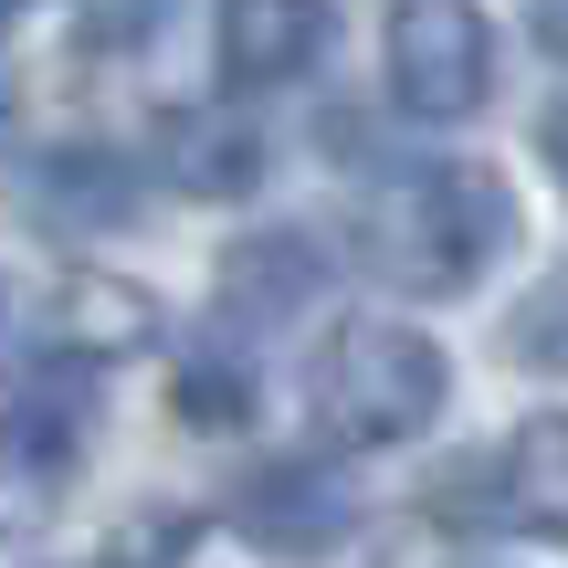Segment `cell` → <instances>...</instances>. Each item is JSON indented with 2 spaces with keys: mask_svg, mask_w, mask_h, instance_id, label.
<instances>
[{
  "mask_svg": "<svg viewBox=\"0 0 568 568\" xmlns=\"http://www.w3.org/2000/svg\"><path fill=\"white\" fill-rule=\"evenodd\" d=\"M0 126H11V63H0Z\"/></svg>",
  "mask_w": 568,
  "mask_h": 568,
  "instance_id": "ac0fdd59",
  "label": "cell"
},
{
  "mask_svg": "<svg viewBox=\"0 0 568 568\" xmlns=\"http://www.w3.org/2000/svg\"><path fill=\"white\" fill-rule=\"evenodd\" d=\"M443 389H453V368H443V347H432L410 316L326 326L316 368H305V410H316V432L347 443V453H379V443L432 432L443 422Z\"/></svg>",
  "mask_w": 568,
  "mask_h": 568,
  "instance_id": "7a4b0ae2",
  "label": "cell"
},
{
  "mask_svg": "<svg viewBox=\"0 0 568 568\" xmlns=\"http://www.w3.org/2000/svg\"><path fill=\"white\" fill-rule=\"evenodd\" d=\"M506 358L516 368H568V264L506 316Z\"/></svg>",
  "mask_w": 568,
  "mask_h": 568,
  "instance_id": "4fadbf2b",
  "label": "cell"
},
{
  "mask_svg": "<svg viewBox=\"0 0 568 568\" xmlns=\"http://www.w3.org/2000/svg\"><path fill=\"white\" fill-rule=\"evenodd\" d=\"M243 537L264 558H326V548H347L358 537V485H347L326 453H295V464H264L243 485Z\"/></svg>",
  "mask_w": 568,
  "mask_h": 568,
  "instance_id": "8992f818",
  "label": "cell"
},
{
  "mask_svg": "<svg viewBox=\"0 0 568 568\" xmlns=\"http://www.w3.org/2000/svg\"><path fill=\"white\" fill-rule=\"evenodd\" d=\"M169 389H180V422L190 432H243L253 422V358H243V347H190Z\"/></svg>",
  "mask_w": 568,
  "mask_h": 568,
  "instance_id": "7c38bea8",
  "label": "cell"
},
{
  "mask_svg": "<svg viewBox=\"0 0 568 568\" xmlns=\"http://www.w3.org/2000/svg\"><path fill=\"white\" fill-rule=\"evenodd\" d=\"M84 474V389L42 379L0 410V537H42Z\"/></svg>",
  "mask_w": 568,
  "mask_h": 568,
  "instance_id": "5b68a950",
  "label": "cell"
},
{
  "mask_svg": "<svg viewBox=\"0 0 568 568\" xmlns=\"http://www.w3.org/2000/svg\"><path fill=\"white\" fill-rule=\"evenodd\" d=\"M495 84V42H485V11L474 0H389V95L400 116H474Z\"/></svg>",
  "mask_w": 568,
  "mask_h": 568,
  "instance_id": "277c9868",
  "label": "cell"
},
{
  "mask_svg": "<svg viewBox=\"0 0 568 568\" xmlns=\"http://www.w3.org/2000/svg\"><path fill=\"white\" fill-rule=\"evenodd\" d=\"M159 180L190 201H243V190H264V126L211 95L159 105Z\"/></svg>",
  "mask_w": 568,
  "mask_h": 568,
  "instance_id": "ba28073f",
  "label": "cell"
},
{
  "mask_svg": "<svg viewBox=\"0 0 568 568\" xmlns=\"http://www.w3.org/2000/svg\"><path fill=\"white\" fill-rule=\"evenodd\" d=\"M316 284H326V264H316L305 232H264V243L222 253V305H232V316H295Z\"/></svg>",
  "mask_w": 568,
  "mask_h": 568,
  "instance_id": "8fae6325",
  "label": "cell"
},
{
  "mask_svg": "<svg viewBox=\"0 0 568 568\" xmlns=\"http://www.w3.org/2000/svg\"><path fill=\"white\" fill-rule=\"evenodd\" d=\"M537 148H548V169H558V180H568V95L548 105V116H537Z\"/></svg>",
  "mask_w": 568,
  "mask_h": 568,
  "instance_id": "e0dca14e",
  "label": "cell"
},
{
  "mask_svg": "<svg viewBox=\"0 0 568 568\" xmlns=\"http://www.w3.org/2000/svg\"><path fill=\"white\" fill-rule=\"evenodd\" d=\"M0 11H21V0H0Z\"/></svg>",
  "mask_w": 568,
  "mask_h": 568,
  "instance_id": "d6986e66",
  "label": "cell"
},
{
  "mask_svg": "<svg viewBox=\"0 0 568 568\" xmlns=\"http://www.w3.org/2000/svg\"><path fill=\"white\" fill-rule=\"evenodd\" d=\"M495 506H506L516 537H548V548H568V410L516 422L506 464H495Z\"/></svg>",
  "mask_w": 568,
  "mask_h": 568,
  "instance_id": "30bf717a",
  "label": "cell"
},
{
  "mask_svg": "<svg viewBox=\"0 0 568 568\" xmlns=\"http://www.w3.org/2000/svg\"><path fill=\"white\" fill-rule=\"evenodd\" d=\"M326 42H337V11L326 0H222V21H211V63H222L232 95L295 84Z\"/></svg>",
  "mask_w": 568,
  "mask_h": 568,
  "instance_id": "52a82bcc",
  "label": "cell"
},
{
  "mask_svg": "<svg viewBox=\"0 0 568 568\" xmlns=\"http://www.w3.org/2000/svg\"><path fill=\"white\" fill-rule=\"evenodd\" d=\"M180 548H190V516H148V527L116 537V568H169Z\"/></svg>",
  "mask_w": 568,
  "mask_h": 568,
  "instance_id": "9a60e30c",
  "label": "cell"
},
{
  "mask_svg": "<svg viewBox=\"0 0 568 568\" xmlns=\"http://www.w3.org/2000/svg\"><path fill=\"white\" fill-rule=\"evenodd\" d=\"M169 21V0H84V42H148Z\"/></svg>",
  "mask_w": 568,
  "mask_h": 568,
  "instance_id": "5bb4252c",
  "label": "cell"
},
{
  "mask_svg": "<svg viewBox=\"0 0 568 568\" xmlns=\"http://www.w3.org/2000/svg\"><path fill=\"white\" fill-rule=\"evenodd\" d=\"M21 211H32L42 232H116V222H138V180H126V159H105V148H53V159H32V180H21Z\"/></svg>",
  "mask_w": 568,
  "mask_h": 568,
  "instance_id": "9c48e42d",
  "label": "cell"
},
{
  "mask_svg": "<svg viewBox=\"0 0 568 568\" xmlns=\"http://www.w3.org/2000/svg\"><path fill=\"white\" fill-rule=\"evenodd\" d=\"M159 337V305L116 274H0V358H63V368H95V358H126V347Z\"/></svg>",
  "mask_w": 568,
  "mask_h": 568,
  "instance_id": "3957f363",
  "label": "cell"
},
{
  "mask_svg": "<svg viewBox=\"0 0 568 568\" xmlns=\"http://www.w3.org/2000/svg\"><path fill=\"white\" fill-rule=\"evenodd\" d=\"M516 243V201L495 169L432 159V169H389L358 201V264L400 295H474V274Z\"/></svg>",
  "mask_w": 568,
  "mask_h": 568,
  "instance_id": "6da1fadb",
  "label": "cell"
},
{
  "mask_svg": "<svg viewBox=\"0 0 568 568\" xmlns=\"http://www.w3.org/2000/svg\"><path fill=\"white\" fill-rule=\"evenodd\" d=\"M527 32H537V42H548V53H558V63H568V0H527Z\"/></svg>",
  "mask_w": 568,
  "mask_h": 568,
  "instance_id": "2e32d148",
  "label": "cell"
}]
</instances>
